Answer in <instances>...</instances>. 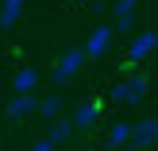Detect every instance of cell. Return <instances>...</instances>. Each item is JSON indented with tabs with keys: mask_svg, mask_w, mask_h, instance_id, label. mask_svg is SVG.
<instances>
[{
	"mask_svg": "<svg viewBox=\"0 0 158 151\" xmlns=\"http://www.w3.org/2000/svg\"><path fill=\"white\" fill-rule=\"evenodd\" d=\"M27 0H0V27H15V20L23 16Z\"/></svg>",
	"mask_w": 158,
	"mask_h": 151,
	"instance_id": "obj_10",
	"label": "cell"
},
{
	"mask_svg": "<svg viewBox=\"0 0 158 151\" xmlns=\"http://www.w3.org/2000/svg\"><path fill=\"white\" fill-rule=\"evenodd\" d=\"M35 116H43V120H54V116H62V97H58V93L43 97V101L35 105Z\"/></svg>",
	"mask_w": 158,
	"mask_h": 151,
	"instance_id": "obj_11",
	"label": "cell"
},
{
	"mask_svg": "<svg viewBox=\"0 0 158 151\" xmlns=\"http://www.w3.org/2000/svg\"><path fill=\"white\" fill-rule=\"evenodd\" d=\"M104 140H108V147H127L131 144V120H116Z\"/></svg>",
	"mask_w": 158,
	"mask_h": 151,
	"instance_id": "obj_9",
	"label": "cell"
},
{
	"mask_svg": "<svg viewBox=\"0 0 158 151\" xmlns=\"http://www.w3.org/2000/svg\"><path fill=\"white\" fill-rule=\"evenodd\" d=\"M35 93H12V101L4 105V113H8V120H27V116H35Z\"/></svg>",
	"mask_w": 158,
	"mask_h": 151,
	"instance_id": "obj_6",
	"label": "cell"
},
{
	"mask_svg": "<svg viewBox=\"0 0 158 151\" xmlns=\"http://www.w3.org/2000/svg\"><path fill=\"white\" fill-rule=\"evenodd\" d=\"M35 85H39V70H35V66L15 70V78H12V89H15V93H35Z\"/></svg>",
	"mask_w": 158,
	"mask_h": 151,
	"instance_id": "obj_8",
	"label": "cell"
},
{
	"mask_svg": "<svg viewBox=\"0 0 158 151\" xmlns=\"http://www.w3.org/2000/svg\"><path fill=\"white\" fill-rule=\"evenodd\" d=\"M154 51H158V31H139L135 39H131V47H127V62L131 66H139V62H147V58H154Z\"/></svg>",
	"mask_w": 158,
	"mask_h": 151,
	"instance_id": "obj_3",
	"label": "cell"
},
{
	"mask_svg": "<svg viewBox=\"0 0 158 151\" xmlns=\"http://www.w3.org/2000/svg\"><path fill=\"white\" fill-rule=\"evenodd\" d=\"M147 89H151V78L139 70V74H131V78H123V82H116L112 89H108V97L120 101V105H139V101L147 97Z\"/></svg>",
	"mask_w": 158,
	"mask_h": 151,
	"instance_id": "obj_1",
	"label": "cell"
},
{
	"mask_svg": "<svg viewBox=\"0 0 158 151\" xmlns=\"http://www.w3.org/2000/svg\"><path fill=\"white\" fill-rule=\"evenodd\" d=\"M69 136H73V124H69V120H62V116H54V128H50V140H54V144H66Z\"/></svg>",
	"mask_w": 158,
	"mask_h": 151,
	"instance_id": "obj_12",
	"label": "cell"
},
{
	"mask_svg": "<svg viewBox=\"0 0 158 151\" xmlns=\"http://www.w3.org/2000/svg\"><path fill=\"white\" fill-rule=\"evenodd\" d=\"M31 151H58V144H54V140H50V136H46V140H39V144H35V147H31Z\"/></svg>",
	"mask_w": 158,
	"mask_h": 151,
	"instance_id": "obj_14",
	"label": "cell"
},
{
	"mask_svg": "<svg viewBox=\"0 0 158 151\" xmlns=\"http://www.w3.org/2000/svg\"><path fill=\"white\" fill-rule=\"evenodd\" d=\"M139 12V0H116V20L120 16H135Z\"/></svg>",
	"mask_w": 158,
	"mask_h": 151,
	"instance_id": "obj_13",
	"label": "cell"
},
{
	"mask_svg": "<svg viewBox=\"0 0 158 151\" xmlns=\"http://www.w3.org/2000/svg\"><path fill=\"white\" fill-rule=\"evenodd\" d=\"M85 62H89V58H85V51H81V47H69V51L62 54L58 62H54V85L73 82V78H77V70H81Z\"/></svg>",
	"mask_w": 158,
	"mask_h": 151,
	"instance_id": "obj_2",
	"label": "cell"
},
{
	"mask_svg": "<svg viewBox=\"0 0 158 151\" xmlns=\"http://www.w3.org/2000/svg\"><path fill=\"white\" fill-rule=\"evenodd\" d=\"M108 47H112V27H108V23H100V27L89 31V39L81 43V51H85V58H104Z\"/></svg>",
	"mask_w": 158,
	"mask_h": 151,
	"instance_id": "obj_4",
	"label": "cell"
},
{
	"mask_svg": "<svg viewBox=\"0 0 158 151\" xmlns=\"http://www.w3.org/2000/svg\"><path fill=\"white\" fill-rule=\"evenodd\" d=\"M154 144H158V120H154V116L131 124V147H135V151H151Z\"/></svg>",
	"mask_w": 158,
	"mask_h": 151,
	"instance_id": "obj_5",
	"label": "cell"
},
{
	"mask_svg": "<svg viewBox=\"0 0 158 151\" xmlns=\"http://www.w3.org/2000/svg\"><path fill=\"white\" fill-rule=\"evenodd\" d=\"M100 120V101L97 97H85V101H77V109H73V128H93V124Z\"/></svg>",
	"mask_w": 158,
	"mask_h": 151,
	"instance_id": "obj_7",
	"label": "cell"
}]
</instances>
